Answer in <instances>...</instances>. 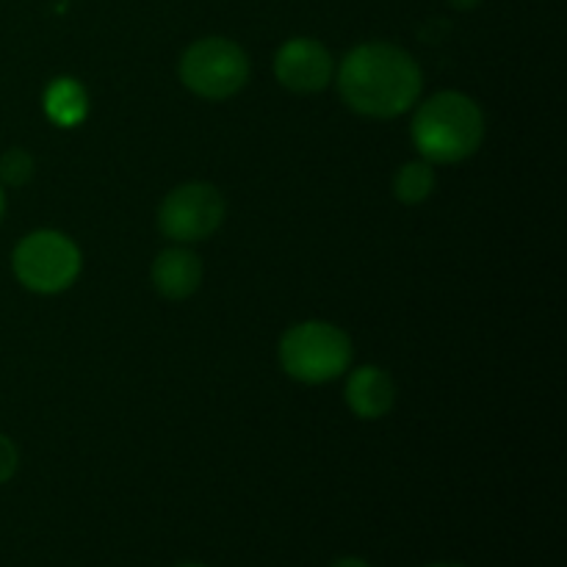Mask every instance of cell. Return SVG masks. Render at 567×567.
Masks as SVG:
<instances>
[{
    "mask_svg": "<svg viewBox=\"0 0 567 567\" xmlns=\"http://www.w3.org/2000/svg\"><path fill=\"white\" fill-rule=\"evenodd\" d=\"M341 100L369 120H396L421 97L424 72L413 53L391 42H365L336 66Z\"/></svg>",
    "mask_w": 567,
    "mask_h": 567,
    "instance_id": "obj_1",
    "label": "cell"
},
{
    "mask_svg": "<svg viewBox=\"0 0 567 567\" xmlns=\"http://www.w3.org/2000/svg\"><path fill=\"white\" fill-rule=\"evenodd\" d=\"M410 138L430 164H460L485 142V114L463 92H437L415 109Z\"/></svg>",
    "mask_w": 567,
    "mask_h": 567,
    "instance_id": "obj_2",
    "label": "cell"
},
{
    "mask_svg": "<svg viewBox=\"0 0 567 567\" xmlns=\"http://www.w3.org/2000/svg\"><path fill=\"white\" fill-rule=\"evenodd\" d=\"M282 371L302 385H324L352 365V338L330 321H299L288 327L277 347Z\"/></svg>",
    "mask_w": 567,
    "mask_h": 567,
    "instance_id": "obj_3",
    "label": "cell"
},
{
    "mask_svg": "<svg viewBox=\"0 0 567 567\" xmlns=\"http://www.w3.org/2000/svg\"><path fill=\"white\" fill-rule=\"evenodd\" d=\"M181 81L203 100H230L249 83V55L227 37H203L181 55Z\"/></svg>",
    "mask_w": 567,
    "mask_h": 567,
    "instance_id": "obj_4",
    "label": "cell"
},
{
    "mask_svg": "<svg viewBox=\"0 0 567 567\" xmlns=\"http://www.w3.org/2000/svg\"><path fill=\"white\" fill-rule=\"evenodd\" d=\"M81 249L59 230L28 233L11 252L14 277L33 293H61L81 275Z\"/></svg>",
    "mask_w": 567,
    "mask_h": 567,
    "instance_id": "obj_5",
    "label": "cell"
},
{
    "mask_svg": "<svg viewBox=\"0 0 567 567\" xmlns=\"http://www.w3.org/2000/svg\"><path fill=\"white\" fill-rule=\"evenodd\" d=\"M227 203L210 183L194 181L172 188L158 205V230L175 244H197L225 225Z\"/></svg>",
    "mask_w": 567,
    "mask_h": 567,
    "instance_id": "obj_6",
    "label": "cell"
},
{
    "mask_svg": "<svg viewBox=\"0 0 567 567\" xmlns=\"http://www.w3.org/2000/svg\"><path fill=\"white\" fill-rule=\"evenodd\" d=\"M275 78L288 92H324L332 83V78H336V61H332V53L319 39L293 37L277 50Z\"/></svg>",
    "mask_w": 567,
    "mask_h": 567,
    "instance_id": "obj_7",
    "label": "cell"
},
{
    "mask_svg": "<svg viewBox=\"0 0 567 567\" xmlns=\"http://www.w3.org/2000/svg\"><path fill=\"white\" fill-rule=\"evenodd\" d=\"M203 260L197 252L177 244V247H166L164 252L155 255L153 269H150V280L153 288L169 302H183L192 293L199 291L203 286Z\"/></svg>",
    "mask_w": 567,
    "mask_h": 567,
    "instance_id": "obj_8",
    "label": "cell"
},
{
    "mask_svg": "<svg viewBox=\"0 0 567 567\" xmlns=\"http://www.w3.org/2000/svg\"><path fill=\"white\" fill-rule=\"evenodd\" d=\"M343 399L360 421H380L396 404V382L380 365H360L347 377Z\"/></svg>",
    "mask_w": 567,
    "mask_h": 567,
    "instance_id": "obj_9",
    "label": "cell"
},
{
    "mask_svg": "<svg viewBox=\"0 0 567 567\" xmlns=\"http://www.w3.org/2000/svg\"><path fill=\"white\" fill-rule=\"evenodd\" d=\"M44 114L53 125L75 127L89 114V94L75 78H55L44 89Z\"/></svg>",
    "mask_w": 567,
    "mask_h": 567,
    "instance_id": "obj_10",
    "label": "cell"
},
{
    "mask_svg": "<svg viewBox=\"0 0 567 567\" xmlns=\"http://www.w3.org/2000/svg\"><path fill=\"white\" fill-rule=\"evenodd\" d=\"M435 192V164L430 161H408L393 177V197L402 205H421Z\"/></svg>",
    "mask_w": 567,
    "mask_h": 567,
    "instance_id": "obj_11",
    "label": "cell"
},
{
    "mask_svg": "<svg viewBox=\"0 0 567 567\" xmlns=\"http://www.w3.org/2000/svg\"><path fill=\"white\" fill-rule=\"evenodd\" d=\"M33 177V158L22 147H11L0 155V183L6 186H25Z\"/></svg>",
    "mask_w": 567,
    "mask_h": 567,
    "instance_id": "obj_12",
    "label": "cell"
},
{
    "mask_svg": "<svg viewBox=\"0 0 567 567\" xmlns=\"http://www.w3.org/2000/svg\"><path fill=\"white\" fill-rule=\"evenodd\" d=\"M17 465H20V454H17V446L6 435H0V485L9 482L14 476Z\"/></svg>",
    "mask_w": 567,
    "mask_h": 567,
    "instance_id": "obj_13",
    "label": "cell"
},
{
    "mask_svg": "<svg viewBox=\"0 0 567 567\" xmlns=\"http://www.w3.org/2000/svg\"><path fill=\"white\" fill-rule=\"evenodd\" d=\"M330 567H371V565L363 563L360 557H341V559H336Z\"/></svg>",
    "mask_w": 567,
    "mask_h": 567,
    "instance_id": "obj_14",
    "label": "cell"
},
{
    "mask_svg": "<svg viewBox=\"0 0 567 567\" xmlns=\"http://www.w3.org/2000/svg\"><path fill=\"white\" fill-rule=\"evenodd\" d=\"M446 3L452 6V9H457V11H471V9H476L482 0H446Z\"/></svg>",
    "mask_w": 567,
    "mask_h": 567,
    "instance_id": "obj_15",
    "label": "cell"
},
{
    "mask_svg": "<svg viewBox=\"0 0 567 567\" xmlns=\"http://www.w3.org/2000/svg\"><path fill=\"white\" fill-rule=\"evenodd\" d=\"M3 214H6V194H3V186H0V221H3Z\"/></svg>",
    "mask_w": 567,
    "mask_h": 567,
    "instance_id": "obj_16",
    "label": "cell"
},
{
    "mask_svg": "<svg viewBox=\"0 0 567 567\" xmlns=\"http://www.w3.org/2000/svg\"><path fill=\"white\" fill-rule=\"evenodd\" d=\"M426 567H463V565H449V563H437V565H426Z\"/></svg>",
    "mask_w": 567,
    "mask_h": 567,
    "instance_id": "obj_17",
    "label": "cell"
},
{
    "mask_svg": "<svg viewBox=\"0 0 567 567\" xmlns=\"http://www.w3.org/2000/svg\"><path fill=\"white\" fill-rule=\"evenodd\" d=\"M183 567H203V565H183Z\"/></svg>",
    "mask_w": 567,
    "mask_h": 567,
    "instance_id": "obj_18",
    "label": "cell"
}]
</instances>
